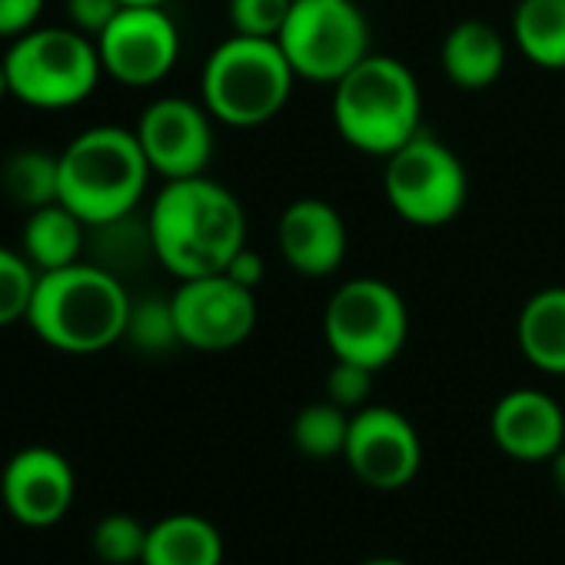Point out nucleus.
Returning <instances> with one entry per match:
<instances>
[{
	"label": "nucleus",
	"instance_id": "obj_22",
	"mask_svg": "<svg viewBox=\"0 0 565 565\" xmlns=\"http://www.w3.org/2000/svg\"><path fill=\"white\" fill-rule=\"evenodd\" d=\"M0 190L24 210L61 200V157L44 150H18L0 167Z\"/></svg>",
	"mask_w": 565,
	"mask_h": 565
},
{
	"label": "nucleus",
	"instance_id": "obj_26",
	"mask_svg": "<svg viewBox=\"0 0 565 565\" xmlns=\"http://www.w3.org/2000/svg\"><path fill=\"white\" fill-rule=\"evenodd\" d=\"M147 532L150 529H143L140 519L134 515H124V512L104 515L94 529V552L110 565L140 562L147 548Z\"/></svg>",
	"mask_w": 565,
	"mask_h": 565
},
{
	"label": "nucleus",
	"instance_id": "obj_19",
	"mask_svg": "<svg viewBox=\"0 0 565 565\" xmlns=\"http://www.w3.org/2000/svg\"><path fill=\"white\" fill-rule=\"evenodd\" d=\"M87 233H90V226L57 200L41 210H31V216L24 223V239H21L24 249L21 253L31 259V266L38 273L64 269L81 259Z\"/></svg>",
	"mask_w": 565,
	"mask_h": 565
},
{
	"label": "nucleus",
	"instance_id": "obj_13",
	"mask_svg": "<svg viewBox=\"0 0 565 565\" xmlns=\"http://www.w3.org/2000/svg\"><path fill=\"white\" fill-rule=\"evenodd\" d=\"M343 456L366 486L399 489L419 472L423 446L403 413L390 406H366L350 419Z\"/></svg>",
	"mask_w": 565,
	"mask_h": 565
},
{
	"label": "nucleus",
	"instance_id": "obj_30",
	"mask_svg": "<svg viewBox=\"0 0 565 565\" xmlns=\"http://www.w3.org/2000/svg\"><path fill=\"white\" fill-rule=\"evenodd\" d=\"M47 0H0V38L18 41L21 34L34 31Z\"/></svg>",
	"mask_w": 565,
	"mask_h": 565
},
{
	"label": "nucleus",
	"instance_id": "obj_6",
	"mask_svg": "<svg viewBox=\"0 0 565 565\" xmlns=\"http://www.w3.org/2000/svg\"><path fill=\"white\" fill-rule=\"evenodd\" d=\"M11 94L38 110H64L87 100L104 64L97 41L74 28H34L21 34L4 54Z\"/></svg>",
	"mask_w": 565,
	"mask_h": 565
},
{
	"label": "nucleus",
	"instance_id": "obj_15",
	"mask_svg": "<svg viewBox=\"0 0 565 565\" xmlns=\"http://www.w3.org/2000/svg\"><path fill=\"white\" fill-rule=\"evenodd\" d=\"M276 239H279V253L290 263V269L313 276V279L337 273L343 266L347 246H350L347 223H343L340 210L317 196L294 200L287 210H282Z\"/></svg>",
	"mask_w": 565,
	"mask_h": 565
},
{
	"label": "nucleus",
	"instance_id": "obj_24",
	"mask_svg": "<svg viewBox=\"0 0 565 565\" xmlns=\"http://www.w3.org/2000/svg\"><path fill=\"white\" fill-rule=\"evenodd\" d=\"M124 340L137 347L140 353H167L173 347H183L177 333V320H173V303L160 297L134 300Z\"/></svg>",
	"mask_w": 565,
	"mask_h": 565
},
{
	"label": "nucleus",
	"instance_id": "obj_7",
	"mask_svg": "<svg viewBox=\"0 0 565 565\" xmlns=\"http://www.w3.org/2000/svg\"><path fill=\"white\" fill-rule=\"evenodd\" d=\"M276 44L300 81L337 84L370 57V21L356 0H294Z\"/></svg>",
	"mask_w": 565,
	"mask_h": 565
},
{
	"label": "nucleus",
	"instance_id": "obj_31",
	"mask_svg": "<svg viewBox=\"0 0 565 565\" xmlns=\"http://www.w3.org/2000/svg\"><path fill=\"white\" fill-rule=\"evenodd\" d=\"M263 256L256 253V249H249V246H243L230 263H226V276H233L239 287H246V290H256L259 282H263Z\"/></svg>",
	"mask_w": 565,
	"mask_h": 565
},
{
	"label": "nucleus",
	"instance_id": "obj_27",
	"mask_svg": "<svg viewBox=\"0 0 565 565\" xmlns=\"http://www.w3.org/2000/svg\"><path fill=\"white\" fill-rule=\"evenodd\" d=\"M290 8H294V0H230L233 34L276 41L282 24L290 18Z\"/></svg>",
	"mask_w": 565,
	"mask_h": 565
},
{
	"label": "nucleus",
	"instance_id": "obj_3",
	"mask_svg": "<svg viewBox=\"0 0 565 565\" xmlns=\"http://www.w3.org/2000/svg\"><path fill=\"white\" fill-rule=\"evenodd\" d=\"M333 124L360 153H396L423 130V94L413 71L386 54L363 57L333 84Z\"/></svg>",
	"mask_w": 565,
	"mask_h": 565
},
{
	"label": "nucleus",
	"instance_id": "obj_35",
	"mask_svg": "<svg viewBox=\"0 0 565 565\" xmlns=\"http://www.w3.org/2000/svg\"><path fill=\"white\" fill-rule=\"evenodd\" d=\"M124 4H167V0H124Z\"/></svg>",
	"mask_w": 565,
	"mask_h": 565
},
{
	"label": "nucleus",
	"instance_id": "obj_18",
	"mask_svg": "<svg viewBox=\"0 0 565 565\" xmlns=\"http://www.w3.org/2000/svg\"><path fill=\"white\" fill-rule=\"evenodd\" d=\"M143 565H220L223 535L203 515H167L147 532Z\"/></svg>",
	"mask_w": 565,
	"mask_h": 565
},
{
	"label": "nucleus",
	"instance_id": "obj_33",
	"mask_svg": "<svg viewBox=\"0 0 565 565\" xmlns=\"http://www.w3.org/2000/svg\"><path fill=\"white\" fill-rule=\"evenodd\" d=\"M4 94H11V87H8V67H4V57H0V97Z\"/></svg>",
	"mask_w": 565,
	"mask_h": 565
},
{
	"label": "nucleus",
	"instance_id": "obj_21",
	"mask_svg": "<svg viewBox=\"0 0 565 565\" xmlns=\"http://www.w3.org/2000/svg\"><path fill=\"white\" fill-rule=\"evenodd\" d=\"M512 41L535 67L565 71V0H519Z\"/></svg>",
	"mask_w": 565,
	"mask_h": 565
},
{
	"label": "nucleus",
	"instance_id": "obj_11",
	"mask_svg": "<svg viewBox=\"0 0 565 565\" xmlns=\"http://www.w3.org/2000/svg\"><path fill=\"white\" fill-rule=\"evenodd\" d=\"M97 54L117 84L153 87L180 57V31L163 4H127L97 38Z\"/></svg>",
	"mask_w": 565,
	"mask_h": 565
},
{
	"label": "nucleus",
	"instance_id": "obj_10",
	"mask_svg": "<svg viewBox=\"0 0 565 565\" xmlns=\"http://www.w3.org/2000/svg\"><path fill=\"white\" fill-rule=\"evenodd\" d=\"M180 343L200 353H223L249 340L256 327V297L253 290L226 273L180 279L170 297Z\"/></svg>",
	"mask_w": 565,
	"mask_h": 565
},
{
	"label": "nucleus",
	"instance_id": "obj_5",
	"mask_svg": "<svg viewBox=\"0 0 565 565\" xmlns=\"http://www.w3.org/2000/svg\"><path fill=\"white\" fill-rule=\"evenodd\" d=\"M297 71L273 38L233 34L203 64V107L226 127H259L287 107Z\"/></svg>",
	"mask_w": 565,
	"mask_h": 565
},
{
	"label": "nucleus",
	"instance_id": "obj_14",
	"mask_svg": "<svg viewBox=\"0 0 565 565\" xmlns=\"http://www.w3.org/2000/svg\"><path fill=\"white\" fill-rule=\"evenodd\" d=\"M74 489L77 479L71 462L47 446L21 449L0 479V495H4L8 512L31 529L61 522L74 502Z\"/></svg>",
	"mask_w": 565,
	"mask_h": 565
},
{
	"label": "nucleus",
	"instance_id": "obj_8",
	"mask_svg": "<svg viewBox=\"0 0 565 565\" xmlns=\"http://www.w3.org/2000/svg\"><path fill=\"white\" fill-rule=\"evenodd\" d=\"M323 333L337 360H350L380 373L403 353L409 337V313L390 282L356 276L330 297Z\"/></svg>",
	"mask_w": 565,
	"mask_h": 565
},
{
	"label": "nucleus",
	"instance_id": "obj_20",
	"mask_svg": "<svg viewBox=\"0 0 565 565\" xmlns=\"http://www.w3.org/2000/svg\"><path fill=\"white\" fill-rule=\"evenodd\" d=\"M519 350L542 370L565 376V287L539 290L519 313Z\"/></svg>",
	"mask_w": 565,
	"mask_h": 565
},
{
	"label": "nucleus",
	"instance_id": "obj_4",
	"mask_svg": "<svg viewBox=\"0 0 565 565\" xmlns=\"http://www.w3.org/2000/svg\"><path fill=\"white\" fill-rule=\"evenodd\" d=\"M150 173L134 130L90 127L61 153V203L87 226H100L137 210Z\"/></svg>",
	"mask_w": 565,
	"mask_h": 565
},
{
	"label": "nucleus",
	"instance_id": "obj_17",
	"mask_svg": "<svg viewBox=\"0 0 565 565\" xmlns=\"http://www.w3.org/2000/svg\"><path fill=\"white\" fill-rule=\"evenodd\" d=\"M443 71L459 90H486L505 71V38L486 21H459L443 41Z\"/></svg>",
	"mask_w": 565,
	"mask_h": 565
},
{
	"label": "nucleus",
	"instance_id": "obj_9",
	"mask_svg": "<svg viewBox=\"0 0 565 565\" xmlns=\"http://www.w3.org/2000/svg\"><path fill=\"white\" fill-rule=\"evenodd\" d=\"M383 190L399 220L413 226L452 223L469 193L462 160L429 130H419L386 157Z\"/></svg>",
	"mask_w": 565,
	"mask_h": 565
},
{
	"label": "nucleus",
	"instance_id": "obj_12",
	"mask_svg": "<svg viewBox=\"0 0 565 565\" xmlns=\"http://www.w3.org/2000/svg\"><path fill=\"white\" fill-rule=\"evenodd\" d=\"M134 134L150 170L163 180L203 177L213 160V114L186 97L153 100Z\"/></svg>",
	"mask_w": 565,
	"mask_h": 565
},
{
	"label": "nucleus",
	"instance_id": "obj_1",
	"mask_svg": "<svg viewBox=\"0 0 565 565\" xmlns=\"http://www.w3.org/2000/svg\"><path fill=\"white\" fill-rule=\"evenodd\" d=\"M147 226L157 263L177 279L223 273L246 246V213L239 200L206 173L167 180L153 196Z\"/></svg>",
	"mask_w": 565,
	"mask_h": 565
},
{
	"label": "nucleus",
	"instance_id": "obj_23",
	"mask_svg": "<svg viewBox=\"0 0 565 565\" xmlns=\"http://www.w3.org/2000/svg\"><path fill=\"white\" fill-rule=\"evenodd\" d=\"M350 419L353 413H347L343 406H337L333 399L323 403H310L297 413L294 419V446L310 456V459H333L343 456L347 449V436H350Z\"/></svg>",
	"mask_w": 565,
	"mask_h": 565
},
{
	"label": "nucleus",
	"instance_id": "obj_16",
	"mask_svg": "<svg viewBox=\"0 0 565 565\" xmlns=\"http://www.w3.org/2000/svg\"><path fill=\"white\" fill-rule=\"evenodd\" d=\"M495 446L519 462L552 459L565 446V413L539 390H512L492 409Z\"/></svg>",
	"mask_w": 565,
	"mask_h": 565
},
{
	"label": "nucleus",
	"instance_id": "obj_32",
	"mask_svg": "<svg viewBox=\"0 0 565 565\" xmlns=\"http://www.w3.org/2000/svg\"><path fill=\"white\" fill-rule=\"evenodd\" d=\"M548 462H552V482H555V489H558L562 499H565V446H562Z\"/></svg>",
	"mask_w": 565,
	"mask_h": 565
},
{
	"label": "nucleus",
	"instance_id": "obj_28",
	"mask_svg": "<svg viewBox=\"0 0 565 565\" xmlns=\"http://www.w3.org/2000/svg\"><path fill=\"white\" fill-rule=\"evenodd\" d=\"M373 376H376V370H370V366H360V363H350V360H337L330 376H327V399H333L347 413H360V409L370 406Z\"/></svg>",
	"mask_w": 565,
	"mask_h": 565
},
{
	"label": "nucleus",
	"instance_id": "obj_2",
	"mask_svg": "<svg viewBox=\"0 0 565 565\" xmlns=\"http://www.w3.org/2000/svg\"><path fill=\"white\" fill-rule=\"evenodd\" d=\"M130 303L134 297L117 273L77 259L38 276L28 323L47 347L90 356L124 340Z\"/></svg>",
	"mask_w": 565,
	"mask_h": 565
},
{
	"label": "nucleus",
	"instance_id": "obj_25",
	"mask_svg": "<svg viewBox=\"0 0 565 565\" xmlns=\"http://www.w3.org/2000/svg\"><path fill=\"white\" fill-rule=\"evenodd\" d=\"M38 269L18 249L0 246V327H11L28 320L34 290H38Z\"/></svg>",
	"mask_w": 565,
	"mask_h": 565
},
{
	"label": "nucleus",
	"instance_id": "obj_29",
	"mask_svg": "<svg viewBox=\"0 0 565 565\" xmlns=\"http://www.w3.org/2000/svg\"><path fill=\"white\" fill-rule=\"evenodd\" d=\"M124 8H127L124 0H64V11H67L71 28L87 34V38H94V41L110 28V21Z\"/></svg>",
	"mask_w": 565,
	"mask_h": 565
},
{
	"label": "nucleus",
	"instance_id": "obj_34",
	"mask_svg": "<svg viewBox=\"0 0 565 565\" xmlns=\"http://www.w3.org/2000/svg\"><path fill=\"white\" fill-rule=\"evenodd\" d=\"M363 565H406V562H399V558H370Z\"/></svg>",
	"mask_w": 565,
	"mask_h": 565
}]
</instances>
